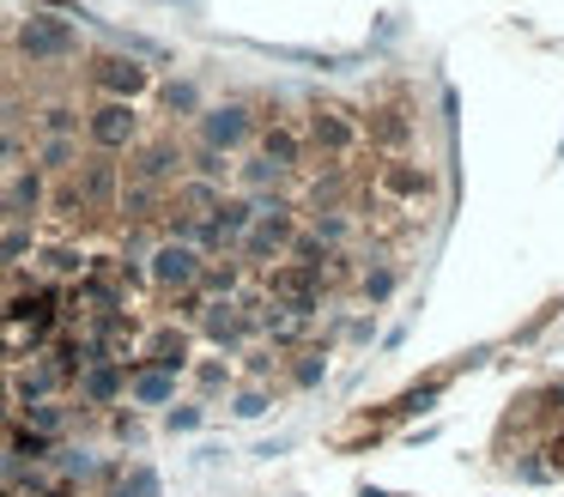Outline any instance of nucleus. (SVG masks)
<instances>
[{
    "label": "nucleus",
    "mask_w": 564,
    "mask_h": 497,
    "mask_svg": "<svg viewBox=\"0 0 564 497\" xmlns=\"http://www.w3.org/2000/svg\"><path fill=\"white\" fill-rule=\"evenodd\" d=\"M195 273H200V255L188 249V242H164L159 255H152V279H159V285H195Z\"/></svg>",
    "instance_id": "obj_1"
},
{
    "label": "nucleus",
    "mask_w": 564,
    "mask_h": 497,
    "mask_svg": "<svg viewBox=\"0 0 564 497\" xmlns=\"http://www.w3.org/2000/svg\"><path fill=\"white\" fill-rule=\"evenodd\" d=\"M67 43H74V31H67V24H55V19H31L25 31H19V48H25L31 61H55V55H67Z\"/></svg>",
    "instance_id": "obj_2"
},
{
    "label": "nucleus",
    "mask_w": 564,
    "mask_h": 497,
    "mask_svg": "<svg viewBox=\"0 0 564 497\" xmlns=\"http://www.w3.org/2000/svg\"><path fill=\"white\" fill-rule=\"evenodd\" d=\"M91 140H98V145L134 140V109H128V104H98V109H91Z\"/></svg>",
    "instance_id": "obj_3"
},
{
    "label": "nucleus",
    "mask_w": 564,
    "mask_h": 497,
    "mask_svg": "<svg viewBox=\"0 0 564 497\" xmlns=\"http://www.w3.org/2000/svg\"><path fill=\"white\" fill-rule=\"evenodd\" d=\"M86 400H98V407H110L116 395H122V370H116V364H104V358H91V370H86Z\"/></svg>",
    "instance_id": "obj_4"
},
{
    "label": "nucleus",
    "mask_w": 564,
    "mask_h": 497,
    "mask_svg": "<svg viewBox=\"0 0 564 497\" xmlns=\"http://www.w3.org/2000/svg\"><path fill=\"white\" fill-rule=\"evenodd\" d=\"M98 79L110 85V91H140V85H147V73H140L134 61H122V55H104L98 61Z\"/></svg>",
    "instance_id": "obj_5"
},
{
    "label": "nucleus",
    "mask_w": 564,
    "mask_h": 497,
    "mask_svg": "<svg viewBox=\"0 0 564 497\" xmlns=\"http://www.w3.org/2000/svg\"><path fill=\"white\" fill-rule=\"evenodd\" d=\"M128 395H134L140 407H164V400L176 395V376H164V370H140V376H134V388H128Z\"/></svg>",
    "instance_id": "obj_6"
},
{
    "label": "nucleus",
    "mask_w": 564,
    "mask_h": 497,
    "mask_svg": "<svg viewBox=\"0 0 564 497\" xmlns=\"http://www.w3.org/2000/svg\"><path fill=\"white\" fill-rule=\"evenodd\" d=\"M243 128H249V121H243V109H213V116H207V140L213 145H237V140H243Z\"/></svg>",
    "instance_id": "obj_7"
},
{
    "label": "nucleus",
    "mask_w": 564,
    "mask_h": 497,
    "mask_svg": "<svg viewBox=\"0 0 564 497\" xmlns=\"http://www.w3.org/2000/svg\"><path fill=\"white\" fill-rule=\"evenodd\" d=\"M116 497H159V473L152 467H128V479H122V491Z\"/></svg>",
    "instance_id": "obj_8"
},
{
    "label": "nucleus",
    "mask_w": 564,
    "mask_h": 497,
    "mask_svg": "<svg viewBox=\"0 0 564 497\" xmlns=\"http://www.w3.org/2000/svg\"><path fill=\"white\" fill-rule=\"evenodd\" d=\"M164 104H171V109H195V85H164Z\"/></svg>",
    "instance_id": "obj_9"
},
{
    "label": "nucleus",
    "mask_w": 564,
    "mask_h": 497,
    "mask_svg": "<svg viewBox=\"0 0 564 497\" xmlns=\"http://www.w3.org/2000/svg\"><path fill=\"white\" fill-rule=\"evenodd\" d=\"M237 412H243V419H256V412H268V395H261V388H249V395H237Z\"/></svg>",
    "instance_id": "obj_10"
},
{
    "label": "nucleus",
    "mask_w": 564,
    "mask_h": 497,
    "mask_svg": "<svg viewBox=\"0 0 564 497\" xmlns=\"http://www.w3.org/2000/svg\"><path fill=\"white\" fill-rule=\"evenodd\" d=\"M67 158H74V152H67V145H62V140H55V145H43V164H50V170H62V164H67Z\"/></svg>",
    "instance_id": "obj_11"
},
{
    "label": "nucleus",
    "mask_w": 564,
    "mask_h": 497,
    "mask_svg": "<svg viewBox=\"0 0 564 497\" xmlns=\"http://www.w3.org/2000/svg\"><path fill=\"white\" fill-rule=\"evenodd\" d=\"M200 424V412L195 407H183V412H171V431H195Z\"/></svg>",
    "instance_id": "obj_12"
}]
</instances>
